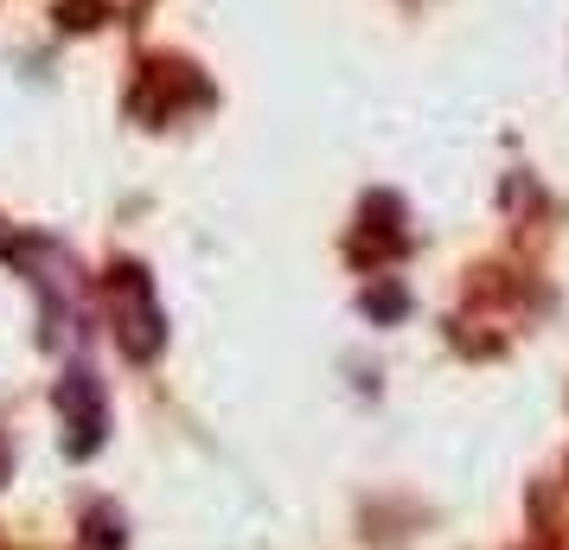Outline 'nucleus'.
Here are the masks:
<instances>
[{"instance_id":"nucleus-3","label":"nucleus","mask_w":569,"mask_h":550,"mask_svg":"<svg viewBox=\"0 0 569 550\" xmlns=\"http://www.w3.org/2000/svg\"><path fill=\"white\" fill-rule=\"evenodd\" d=\"M90 550H122V519L116 512H90Z\"/></svg>"},{"instance_id":"nucleus-2","label":"nucleus","mask_w":569,"mask_h":550,"mask_svg":"<svg viewBox=\"0 0 569 550\" xmlns=\"http://www.w3.org/2000/svg\"><path fill=\"white\" fill-rule=\"evenodd\" d=\"M58 410H64V429H71V454H97V442H103V384L90 378V371H64L58 378Z\"/></svg>"},{"instance_id":"nucleus-1","label":"nucleus","mask_w":569,"mask_h":550,"mask_svg":"<svg viewBox=\"0 0 569 550\" xmlns=\"http://www.w3.org/2000/svg\"><path fill=\"white\" fill-rule=\"evenodd\" d=\"M109 301H116V340H122V352L129 359H154L160 340H167V327H160V301L148 289V276L134 262H122L109 276Z\"/></svg>"},{"instance_id":"nucleus-4","label":"nucleus","mask_w":569,"mask_h":550,"mask_svg":"<svg viewBox=\"0 0 569 550\" xmlns=\"http://www.w3.org/2000/svg\"><path fill=\"white\" fill-rule=\"evenodd\" d=\"M97 13H103V0H71V7H58V20H64L71 32L97 27Z\"/></svg>"},{"instance_id":"nucleus-5","label":"nucleus","mask_w":569,"mask_h":550,"mask_svg":"<svg viewBox=\"0 0 569 550\" xmlns=\"http://www.w3.org/2000/svg\"><path fill=\"white\" fill-rule=\"evenodd\" d=\"M0 480H7V442H0Z\"/></svg>"}]
</instances>
